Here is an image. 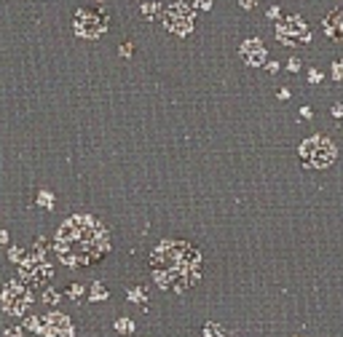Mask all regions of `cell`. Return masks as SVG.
<instances>
[{
    "instance_id": "4fadbf2b",
    "label": "cell",
    "mask_w": 343,
    "mask_h": 337,
    "mask_svg": "<svg viewBox=\"0 0 343 337\" xmlns=\"http://www.w3.org/2000/svg\"><path fill=\"white\" fill-rule=\"evenodd\" d=\"M204 337H220V329H217L215 324H209V326L204 329Z\"/></svg>"
},
{
    "instance_id": "44dd1931",
    "label": "cell",
    "mask_w": 343,
    "mask_h": 337,
    "mask_svg": "<svg viewBox=\"0 0 343 337\" xmlns=\"http://www.w3.org/2000/svg\"><path fill=\"white\" fill-rule=\"evenodd\" d=\"M121 54H123V57H129V54H131V43H123V49H121Z\"/></svg>"
},
{
    "instance_id": "7a4b0ae2",
    "label": "cell",
    "mask_w": 343,
    "mask_h": 337,
    "mask_svg": "<svg viewBox=\"0 0 343 337\" xmlns=\"http://www.w3.org/2000/svg\"><path fill=\"white\" fill-rule=\"evenodd\" d=\"M57 254L65 265H91L107 252V233L105 228L89 214L70 217L57 233Z\"/></svg>"
},
{
    "instance_id": "ba28073f",
    "label": "cell",
    "mask_w": 343,
    "mask_h": 337,
    "mask_svg": "<svg viewBox=\"0 0 343 337\" xmlns=\"http://www.w3.org/2000/svg\"><path fill=\"white\" fill-rule=\"evenodd\" d=\"M241 59H244L247 65H252V67L266 62V49H263L260 38H249V41L241 43Z\"/></svg>"
},
{
    "instance_id": "6da1fadb",
    "label": "cell",
    "mask_w": 343,
    "mask_h": 337,
    "mask_svg": "<svg viewBox=\"0 0 343 337\" xmlns=\"http://www.w3.org/2000/svg\"><path fill=\"white\" fill-rule=\"evenodd\" d=\"M150 268L155 284L161 289L183 292V289H191L201 278V254L196 246L185 244L180 238H172L153 249Z\"/></svg>"
},
{
    "instance_id": "30bf717a",
    "label": "cell",
    "mask_w": 343,
    "mask_h": 337,
    "mask_svg": "<svg viewBox=\"0 0 343 337\" xmlns=\"http://www.w3.org/2000/svg\"><path fill=\"white\" fill-rule=\"evenodd\" d=\"M324 35L332 38V41H343V9L332 11L324 19Z\"/></svg>"
},
{
    "instance_id": "8fae6325",
    "label": "cell",
    "mask_w": 343,
    "mask_h": 337,
    "mask_svg": "<svg viewBox=\"0 0 343 337\" xmlns=\"http://www.w3.org/2000/svg\"><path fill=\"white\" fill-rule=\"evenodd\" d=\"M158 11H161V6H155V3H145V6H142V14H145L147 19L158 17Z\"/></svg>"
},
{
    "instance_id": "5bb4252c",
    "label": "cell",
    "mask_w": 343,
    "mask_h": 337,
    "mask_svg": "<svg viewBox=\"0 0 343 337\" xmlns=\"http://www.w3.org/2000/svg\"><path fill=\"white\" fill-rule=\"evenodd\" d=\"M91 294H94V300H105V297H107V289L94 286V292H91Z\"/></svg>"
},
{
    "instance_id": "5b68a950",
    "label": "cell",
    "mask_w": 343,
    "mask_h": 337,
    "mask_svg": "<svg viewBox=\"0 0 343 337\" xmlns=\"http://www.w3.org/2000/svg\"><path fill=\"white\" fill-rule=\"evenodd\" d=\"M300 155L311 166H327V163L335 158V147H332V142H327V139L314 137V139H308V142H303Z\"/></svg>"
},
{
    "instance_id": "9a60e30c",
    "label": "cell",
    "mask_w": 343,
    "mask_h": 337,
    "mask_svg": "<svg viewBox=\"0 0 343 337\" xmlns=\"http://www.w3.org/2000/svg\"><path fill=\"white\" fill-rule=\"evenodd\" d=\"M332 75L338 78V81H343V62H338V65L332 67Z\"/></svg>"
},
{
    "instance_id": "3957f363",
    "label": "cell",
    "mask_w": 343,
    "mask_h": 337,
    "mask_svg": "<svg viewBox=\"0 0 343 337\" xmlns=\"http://www.w3.org/2000/svg\"><path fill=\"white\" fill-rule=\"evenodd\" d=\"M73 27H75V35H81V38H89V41L91 38H99L107 30V14L102 9H91V6L78 9Z\"/></svg>"
},
{
    "instance_id": "8992f818",
    "label": "cell",
    "mask_w": 343,
    "mask_h": 337,
    "mask_svg": "<svg viewBox=\"0 0 343 337\" xmlns=\"http://www.w3.org/2000/svg\"><path fill=\"white\" fill-rule=\"evenodd\" d=\"M276 35H279V41H282V43H290V46L292 43L303 46V43L311 41V35H308V30H306V25H303L300 17H290L284 25H279Z\"/></svg>"
},
{
    "instance_id": "ac0fdd59",
    "label": "cell",
    "mask_w": 343,
    "mask_h": 337,
    "mask_svg": "<svg viewBox=\"0 0 343 337\" xmlns=\"http://www.w3.org/2000/svg\"><path fill=\"white\" fill-rule=\"evenodd\" d=\"M239 3H241V9H255L257 0H239Z\"/></svg>"
},
{
    "instance_id": "603a6c76",
    "label": "cell",
    "mask_w": 343,
    "mask_h": 337,
    "mask_svg": "<svg viewBox=\"0 0 343 337\" xmlns=\"http://www.w3.org/2000/svg\"><path fill=\"white\" fill-rule=\"evenodd\" d=\"M6 244V233H0V246H3Z\"/></svg>"
},
{
    "instance_id": "52a82bcc",
    "label": "cell",
    "mask_w": 343,
    "mask_h": 337,
    "mask_svg": "<svg viewBox=\"0 0 343 337\" xmlns=\"http://www.w3.org/2000/svg\"><path fill=\"white\" fill-rule=\"evenodd\" d=\"M27 308H30L27 289L19 286V284L6 286V310H9V313H25Z\"/></svg>"
},
{
    "instance_id": "277c9868",
    "label": "cell",
    "mask_w": 343,
    "mask_h": 337,
    "mask_svg": "<svg viewBox=\"0 0 343 337\" xmlns=\"http://www.w3.org/2000/svg\"><path fill=\"white\" fill-rule=\"evenodd\" d=\"M163 25L175 35H188L193 30V9L188 3H169L163 9Z\"/></svg>"
},
{
    "instance_id": "ffe728a7",
    "label": "cell",
    "mask_w": 343,
    "mask_h": 337,
    "mask_svg": "<svg viewBox=\"0 0 343 337\" xmlns=\"http://www.w3.org/2000/svg\"><path fill=\"white\" fill-rule=\"evenodd\" d=\"M308 78H311V81H314V83H319V81H322V73H319V70H314V73H311Z\"/></svg>"
},
{
    "instance_id": "d6986e66",
    "label": "cell",
    "mask_w": 343,
    "mask_h": 337,
    "mask_svg": "<svg viewBox=\"0 0 343 337\" xmlns=\"http://www.w3.org/2000/svg\"><path fill=\"white\" fill-rule=\"evenodd\" d=\"M287 67H290L292 73H298V70H300V62H298V59H292V62H290V65H287Z\"/></svg>"
},
{
    "instance_id": "2e32d148",
    "label": "cell",
    "mask_w": 343,
    "mask_h": 337,
    "mask_svg": "<svg viewBox=\"0 0 343 337\" xmlns=\"http://www.w3.org/2000/svg\"><path fill=\"white\" fill-rule=\"evenodd\" d=\"M129 297H131V300H145V292H142V289H131Z\"/></svg>"
},
{
    "instance_id": "7402d4cb",
    "label": "cell",
    "mask_w": 343,
    "mask_h": 337,
    "mask_svg": "<svg viewBox=\"0 0 343 337\" xmlns=\"http://www.w3.org/2000/svg\"><path fill=\"white\" fill-rule=\"evenodd\" d=\"M41 203H43V206H49V203H51V198H49V193H41Z\"/></svg>"
},
{
    "instance_id": "e0dca14e",
    "label": "cell",
    "mask_w": 343,
    "mask_h": 337,
    "mask_svg": "<svg viewBox=\"0 0 343 337\" xmlns=\"http://www.w3.org/2000/svg\"><path fill=\"white\" fill-rule=\"evenodd\" d=\"M196 6H199V9H204V11H209V9H212V0H196Z\"/></svg>"
},
{
    "instance_id": "cb8c5ba5",
    "label": "cell",
    "mask_w": 343,
    "mask_h": 337,
    "mask_svg": "<svg viewBox=\"0 0 343 337\" xmlns=\"http://www.w3.org/2000/svg\"><path fill=\"white\" fill-rule=\"evenodd\" d=\"M99 3H105V0H99Z\"/></svg>"
},
{
    "instance_id": "7c38bea8",
    "label": "cell",
    "mask_w": 343,
    "mask_h": 337,
    "mask_svg": "<svg viewBox=\"0 0 343 337\" xmlns=\"http://www.w3.org/2000/svg\"><path fill=\"white\" fill-rule=\"evenodd\" d=\"M115 329H121V332H131L134 326H131L129 318H121V321H115Z\"/></svg>"
},
{
    "instance_id": "9c48e42d",
    "label": "cell",
    "mask_w": 343,
    "mask_h": 337,
    "mask_svg": "<svg viewBox=\"0 0 343 337\" xmlns=\"http://www.w3.org/2000/svg\"><path fill=\"white\" fill-rule=\"evenodd\" d=\"M38 332L43 337H70L73 334V326H70V321L65 316H57V318H49V324H41Z\"/></svg>"
}]
</instances>
